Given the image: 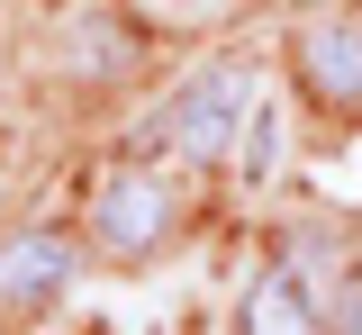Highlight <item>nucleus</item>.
Listing matches in <instances>:
<instances>
[{"label": "nucleus", "instance_id": "obj_2", "mask_svg": "<svg viewBox=\"0 0 362 335\" xmlns=\"http://www.w3.org/2000/svg\"><path fill=\"white\" fill-rule=\"evenodd\" d=\"M90 236L109 254H154L173 236V182L163 172H109L100 199H90Z\"/></svg>", "mask_w": 362, "mask_h": 335}, {"label": "nucleus", "instance_id": "obj_1", "mask_svg": "<svg viewBox=\"0 0 362 335\" xmlns=\"http://www.w3.org/2000/svg\"><path fill=\"white\" fill-rule=\"evenodd\" d=\"M254 109H263L254 64H209V73H190V82L145 118V145H154V154H181V163H218L226 145L245 136Z\"/></svg>", "mask_w": 362, "mask_h": 335}, {"label": "nucleus", "instance_id": "obj_5", "mask_svg": "<svg viewBox=\"0 0 362 335\" xmlns=\"http://www.w3.org/2000/svg\"><path fill=\"white\" fill-rule=\"evenodd\" d=\"M235 335H317L299 272H263V281L245 290V308H235Z\"/></svg>", "mask_w": 362, "mask_h": 335}, {"label": "nucleus", "instance_id": "obj_4", "mask_svg": "<svg viewBox=\"0 0 362 335\" xmlns=\"http://www.w3.org/2000/svg\"><path fill=\"white\" fill-rule=\"evenodd\" d=\"M64 281H73V245L64 236H9L0 245V299H9V308H37V299H54Z\"/></svg>", "mask_w": 362, "mask_h": 335}, {"label": "nucleus", "instance_id": "obj_6", "mask_svg": "<svg viewBox=\"0 0 362 335\" xmlns=\"http://www.w3.org/2000/svg\"><path fill=\"white\" fill-rule=\"evenodd\" d=\"M326 308H335V335H362V272H344L326 290Z\"/></svg>", "mask_w": 362, "mask_h": 335}, {"label": "nucleus", "instance_id": "obj_3", "mask_svg": "<svg viewBox=\"0 0 362 335\" xmlns=\"http://www.w3.org/2000/svg\"><path fill=\"white\" fill-rule=\"evenodd\" d=\"M299 73H308L317 100L354 109V100H362V28H354V18H317V28H299Z\"/></svg>", "mask_w": 362, "mask_h": 335}]
</instances>
